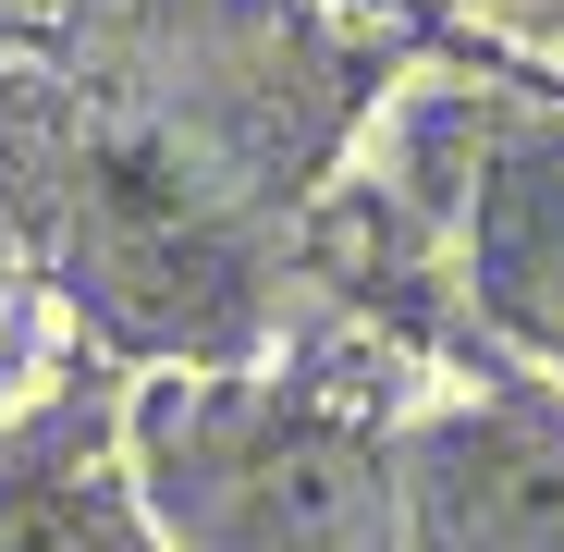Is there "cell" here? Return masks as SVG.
Returning a JSON list of instances; mask_svg holds the SVG:
<instances>
[{"label": "cell", "mask_w": 564, "mask_h": 552, "mask_svg": "<svg viewBox=\"0 0 564 552\" xmlns=\"http://www.w3.org/2000/svg\"><path fill=\"white\" fill-rule=\"evenodd\" d=\"M123 430L160 552H405L393 442L319 381H148Z\"/></svg>", "instance_id": "6da1fadb"}, {"label": "cell", "mask_w": 564, "mask_h": 552, "mask_svg": "<svg viewBox=\"0 0 564 552\" xmlns=\"http://www.w3.org/2000/svg\"><path fill=\"white\" fill-rule=\"evenodd\" d=\"M74 295L123 344H221L246 320L221 184L184 160V136H99L74 160Z\"/></svg>", "instance_id": "7a4b0ae2"}, {"label": "cell", "mask_w": 564, "mask_h": 552, "mask_svg": "<svg viewBox=\"0 0 564 552\" xmlns=\"http://www.w3.org/2000/svg\"><path fill=\"white\" fill-rule=\"evenodd\" d=\"M405 552H564V393H466L393 454Z\"/></svg>", "instance_id": "3957f363"}, {"label": "cell", "mask_w": 564, "mask_h": 552, "mask_svg": "<svg viewBox=\"0 0 564 552\" xmlns=\"http://www.w3.org/2000/svg\"><path fill=\"white\" fill-rule=\"evenodd\" d=\"M0 552H160L111 393H50L0 430Z\"/></svg>", "instance_id": "277c9868"}, {"label": "cell", "mask_w": 564, "mask_h": 552, "mask_svg": "<svg viewBox=\"0 0 564 552\" xmlns=\"http://www.w3.org/2000/svg\"><path fill=\"white\" fill-rule=\"evenodd\" d=\"M466 295L540 368H564V123H516L479 160V184H466Z\"/></svg>", "instance_id": "5b68a950"}, {"label": "cell", "mask_w": 564, "mask_h": 552, "mask_svg": "<svg viewBox=\"0 0 564 552\" xmlns=\"http://www.w3.org/2000/svg\"><path fill=\"white\" fill-rule=\"evenodd\" d=\"M13 368H25V356H13V320H0V405H13Z\"/></svg>", "instance_id": "8992f818"}]
</instances>
